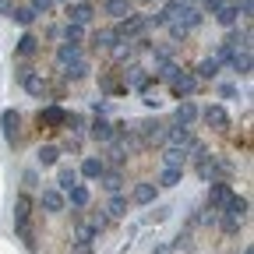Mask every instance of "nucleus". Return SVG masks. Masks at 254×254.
<instances>
[{"label":"nucleus","instance_id":"nucleus-1","mask_svg":"<svg viewBox=\"0 0 254 254\" xmlns=\"http://www.w3.org/2000/svg\"><path fill=\"white\" fill-rule=\"evenodd\" d=\"M148 28V21H145V14H127V18H120V25L113 28V36L120 39V43H134L141 32Z\"/></svg>","mask_w":254,"mask_h":254},{"label":"nucleus","instance_id":"nucleus-2","mask_svg":"<svg viewBox=\"0 0 254 254\" xmlns=\"http://www.w3.org/2000/svg\"><path fill=\"white\" fill-rule=\"evenodd\" d=\"M0 127H4V138L11 145L21 141V113L18 110H4V113H0Z\"/></svg>","mask_w":254,"mask_h":254},{"label":"nucleus","instance_id":"nucleus-3","mask_svg":"<svg viewBox=\"0 0 254 254\" xmlns=\"http://www.w3.org/2000/svg\"><path fill=\"white\" fill-rule=\"evenodd\" d=\"M198 117L208 127H215V131H230V113L222 110V106H205V110H198Z\"/></svg>","mask_w":254,"mask_h":254},{"label":"nucleus","instance_id":"nucleus-4","mask_svg":"<svg viewBox=\"0 0 254 254\" xmlns=\"http://www.w3.org/2000/svg\"><path fill=\"white\" fill-rule=\"evenodd\" d=\"M230 194H233L230 184H226V180H215V184L208 187V208H212V212H222V208H226V201H230Z\"/></svg>","mask_w":254,"mask_h":254},{"label":"nucleus","instance_id":"nucleus-5","mask_svg":"<svg viewBox=\"0 0 254 254\" xmlns=\"http://www.w3.org/2000/svg\"><path fill=\"white\" fill-rule=\"evenodd\" d=\"M170 85H173V95H177V99H184V95H194V92H198V78H194V74H187V71H177V74L170 78Z\"/></svg>","mask_w":254,"mask_h":254},{"label":"nucleus","instance_id":"nucleus-6","mask_svg":"<svg viewBox=\"0 0 254 254\" xmlns=\"http://www.w3.org/2000/svg\"><path fill=\"white\" fill-rule=\"evenodd\" d=\"M39 124L43 127H50V131H57V127H64V124H67V110H64V106H43L39 110Z\"/></svg>","mask_w":254,"mask_h":254},{"label":"nucleus","instance_id":"nucleus-7","mask_svg":"<svg viewBox=\"0 0 254 254\" xmlns=\"http://www.w3.org/2000/svg\"><path fill=\"white\" fill-rule=\"evenodd\" d=\"M64 205H67V198H64V190H57V187H46L43 194H39V208H46V212H64Z\"/></svg>","mask_w":254,"mask_h":254},{"label":"nucleus","instance_id":"nucleus-8","mask_svg":"<svg viewBox=\"0 0 254 254\" xmlns=\"http://www.w3.org/2000/svg\"><path fill=\"white\" fill-rule=\"evenodd\" d=\"M99 11L103 14H110V18H127V14H134L131 11V0H99Z\"/></svg>","mask_w":254,"mask_h":254},{"label":"nucleus","instance_id":"nucleus-9","mask_svg":"<svg viewBox=\"0 0 254 254\" xmlns=\"http://www.w3.org/2000/svg\"><path fill=\"white\" fill-rule=\"evenodd\" d=\"M95 14V4H67V21L74 25H88Z\"/></svg>","mask_w":254,"mask_h":254},{"label":"nucleus","instance_id":"nucleus-10","mask_svg":"<svg viewBox=\"0 0 254 254\" xmlns=\"http://www.w3.org/2000/svg\"><path fill=\"white\" fill-rule=\"evenodd\" d=\"M57 60H60V67H67V64L81 60V43H60V50H57Z\"/></svg>","mask_w":254,"mask_h":254},{"label":"nucleus","instance_id":"nucleus-11","mask_svg":"<svg viewBox=\"0 0 254 254\" xmlns=\"http://www.w3.org/2000/svg\"><path fill=\"white\" fill-rule=\"evenodd\" d=\"M163 163H166V166H173V170H184V166H187V148L170 145V148L163 152Z\"/></svg>","mask_w":254,"mask_h":254},{"label":"nucleus","instance_id":"nucleus-12","mask_svg":"<svg viewBox=\"0 0 254 254\" xmlns=\"http://www.w3.org/2000/svg\"><path fill=\"white\" fill-rule=\"evenodd\" d=\"M230 67H233L240 78H247V74H251V50H233V57H230Z\"/></svg>","mask_w":254,"mask_h":254},{"label":"nucleus","instance_id":"nucleus-13","mask_svg":"<svg viewBox=\"0 0 254 254\" xmlns=\"http://www.w3.org/2000/svg\"><path fill=\"white\" fill-rule=\"evenodd\" d=\"M103 170H106V163H103V159L88 155L85 163H81V173H78V177H85V180H99V177H103Z\"/></svg>","mask_w":254,"mask_h":254},{"label":"nucleus","instance_id":"nucleus-14","mask_svg":"<svg viewBox=\"0 0 254 254\" xmlns=\"http://www.w3.org/2000/svg\"><path fill=\"white\" fill-rule=\"evenodd\" d=\"M28 215H32V201H28V194H18V201H14V226H28Z\"/></svg>","mask_w":254,"mask_h":254},{"label":"nucleus","instance_id":"nucleus-15","mask_svg":"<svg viewBox=\"0 0 254 254\" xmlns=\"http://www.w3.org/2000/svg\"><path fill=\"white\" fill-rule=\"evenodd\" d=\"M222 215L247 219V198H240V194H230V201H226V208H222Z\"/></svg>","mask_w":254,"mask_h":254},{"label":"nucleus","instance_id":"nucleus-16","mask_svg":"<svg viewBox=\"0 0 254 254\" xmlns=\"http://www.w3.org/2000/svg\"><path fill=\"white\" fill-rule=\"evenodd\" d=\"M215 21H219L222 28H237V21H240V14H237V7H233V4H222V7L215 11Z\"/></svg>","mask_w":254,"mask_h":254},{"label":"nucleus","instance_id":"nucleus-17","mask_svg":"<svg viewBox=\"0 0 254 254\" xmlns=\"http://www.w3.org/2000/svg\"><path fill=\"white\" fill-rule=\"evenodd\" d=\"M78 184V170L74 166H60L57 170V190H71Z\"/></svg>","mask_w":254,"mask_h":254},{"label":"nucleus","instance_id":"nucleus-18","mask_svg":"<svg viewBox=\"0 0 254 254\" xmlns=\"http://www.w3.org/2000/svg\"><path fill=\"white\" fill-rule=\"evenodd\" d=\"M198 120V106L194 103H190V99H184L180 106H177V124H184V127H190V124H194Z\"/></svg>","mask_w":254,"mask_h":254},{"label":"nucleus","instance_id":"nucleus-19","mask_svg":"<svg viewBox=\"0 0 254 254\" xmlns=\"http://www.w3.org/2000/svg\"><path fill=\"white\" fill-rule=\"evenodd\" d=\"M88 134H92L95 141H103V145H106V141H113V124L99 117V120H95V124H92V131H88Z\"/></svg>","mask_w":254,"mask_h":254},{"label":"nucleus","instance_id":"nucleus-20","mask_svg":"<svg viewBox=\"0 0 254 254\" xmlns=\"http://www.w3.org/2000/svg\"><path fill=\"white\" fill-rule=\"evenodd\" d=\"M219 71H222V64H219L215 57H208V60L198 64V74H194V78H198V81H208V78H215Z\"/></svg>","mask_w":254,"mask_h":254},{"label":"nucleus","instance_id":"nucleus-21","mask_svg":"<svg viewBox=\"0 0 254 254\" xmlns=\"http://www.w3.org/2000/svg\"><path fill=\"white\" fill-rule=\"evenodd\" d=\"M166 141H170V145H180V148H184V145L190 141V127H184V124H173L170 131H166Z\"/></svg>","mask_w":254,"mask_h":254},{"label":"nucleus","instance_id":"nucleus-22","mask_svg":"<svg viewBox=\"0 0 254 254\" xmlns=\"http://www.w3.org/2000/svg\"><path fill=\"white\" fill-rule=\"evenodd\" d=\"M67 201H71L74 208H85V205L92 201V194H88V187H85V184H74V187L67 190Z\"/></svg>","mask_w":254,"mask_h":254},{"label":"nucleus","instance_id":"nucleus-23","mask_svg":"<svg viewBox=\"0 0 254 254\" xmlns=\"http://www.w3.org/2000/svg\"><path fill=\"white\" fill-rule=\"evenodd\" d=\"M36 155H39V166H43V170H46V166H57V163H60V148H57V145H43V148H39Z\"/></svg>","mask_w":254,"mask_h":254},{"label":"nucleus","instance_id":"nucleus-24","mask_svg":"<svg viewBox=\"0 0 254 254\" xmlns=\"http://www.w3.org/2000/svg\"><path fill=\"white\" fill-rule=\"evenodd\" d=\"M103 187L110 190V194H117V190L124 187V173L120 170H103Z\"/></svg>","mask_w":254,"mask_h":254},{"label":"nucleus","instance_id":"nucleus-25","mask_svg":"<svg viewBox=\"0 0 254 254\" xmlns=\"http://www.w3.org/2000/svg\"><path fill=\"white\" fill-rule=\"evenodd\" d=\"M131 198H134V205H148V201H155V184H138Z\"/></svg>","mask_w":254,"mask_h":254},{"label":"nucleus","instance_id":"nucleus-26","mask_svg":"<svg viewBox=\"0 0 254 254\" xmlns=\"http://www.w3.org/2000/svg\"><path fill=\"white\" fill-rule=\"evenodd\" d=\"M184 180V170H173V166H166L163 173H159V184L155 187H177Z\"/></svg>","mask_w":254,"mask_h":254},{"label":"nucleus","instance_id":"nucleus-27","mask_svg":"<svg viewBox=\"0 0 254 254\" xmlns=\"http://www.w3.org/2000/svg\"><path fill=\"white\" fill-rule=\"evenodd\" d=\"M36 50H39V39L32 36V32H25V36L18 39V57H32Z\"/></svg>","mask_w":254,"mask_h":254},{"label":"nucleus","instance_id":"nucleus-28","mask_svg":"<svg viewBox=\"0 0 254 254\" xmlns=\"http://www.w3.org/2000/svg\"><path fill=\"white\" fill-rule=\"evenodd\" d=\"M21 85L28 88V95H46V78L43 74H28Z\"/></svg>","mask_w":254,"mask_h":254},{"label":"nucleus","instance_id":"nucleus-29","mask_svg":"<svg viewBox=\"0 0 254 254\" xmlns=\"http://www.w3.org/2000/svg\"><path fill=\"white\" fill-rule=\"evenodd\" d=\"M85 74H88V64H85V60H74V64L64 67V78H67V81H78V78H85Z\"/></svg>","mask_w":254,"mask_h":254},{"label":"nucleus","instance_id":"nucleus-30","mask_svg":"<svg viewBox=\"0 0 254 254\" xmlns=\"http://www.w3.org/2000/svg\"><path fill=\"white\" fill-rule=\"evenodd\" d=\"M81 39H85V25H74V21L64 25V43H81Z\"/></svg>","mask_w":254,"mask_h":254},{"label":"nucleus","instance_id":"nucleus-31","mask_svg":"<svg viewBox=\"0 0 254 254\" xmlns=\"http://www.w3.org/2000/svg\"><path fill=\"white\" fill-rule=\"evenodd\" d=\"M11 18H14L18 25H25V28H28L32 21H36V18H39V14H36V11H32V7H14V11H11Z\"/></svg>","mask_w":254,"mask_h":254},{"label":"nucleus","instance_id":"nucleus-32","mask_svg":"<svg viewBox=\"0 0 254 254\" xmlns=\"http://www.w3.org/2000/svg\"><path fill=\"white\" fill-rule=\"evenodd\" d=\"M92 43L99 46V50H110V46H117L120 39L113 36V32H106V28H103V32H95V36H92Z\"/></svg>","mask_w":254,"mask_h":254},{"label":"nucleus","instance_id":"nucleus-33","mask_svg":"<svg viewBox=\"0 0 254 254\" xmlns=\"http://www.w3.org/2000/svg\"><path fill=\"white\" fill-rule=\"evenodd\" d=\"M113 219H120V215H127V198H120V194H113V201H110V208H106Z\"/></svg>","mask_w":254,"mask_h":254},{"label":"nucleus","instance_id":"nucleus-34","mask_svg":"<svg viewBox=\"0 0 254 254\" xmlns=\"http://www.w3.org/2000/svg\"><path fill=\"white\" fill-rule=\"evenodd\" d=\"M219 215H222V212H219ZM240 222H244V219H233V215H222V222H219V226H222V233H237V230H240Z\"/></svg>","mask_w":254,"mask_h":254},{"label":"nucleus","instance_id":"nucleus-35","mask_svg":"<svg viewBox=\"0 0 254 254\" xmlns=\"http://www.w3.org/2000/svg\"><path fill=\"white\" fill-rule=\"evenodd\" d=\"M177 71H180V67H177L173 60H163V64H159V78H163V81H170V78H173Z\"/></svg>","mask_w":254,"mask_h":254},{"label":"nucleus","instance_id":"nucleus-36","mask_svg":"<svg viewBox=\"0 0 254 254\" xmlns=\"http://www.w3.org/2000/svg\"><path fill=\"white\" fill-rule=\"evenodd\" d=\"M53 4H57V0H32L28 7L36 11V14H50V11H53Z\"/></svg>","mask_w":254,"mask_h":254},{"label":"nucleus","instance_id":"nucleus-37","mask_svg":"<svg viewBox=\"0 0 254 254\" xmlns=\"http://www.w3.org/2000/svg\"><path fill=\"white\" fill-rule=\"evenodd\" d=\"M166 25H170V36H173V39H177V43H180V39H184V36H187V28H184V25H180V21H166Z\"/></svg>","mask_w":254,"mask_h":254},{"label":"nucleus","instance_id":"nucleus-38","mask_svg":"<svg viewBox=\"0 0 254 254\" xmlns=\"http://www.w3.org/2000/svg\"><path fill=\"white\" fill-rule=\"evenodd\" d=\"M194 4H201L205 11H212V14H215V11H219L222 4H226V0H194Z\"/></svg>","mask_w":254,"mask_h":254},{"label":"nucleus","instance_id":"nucleus-39","mask_svg":"<svg viewBox=\"0 0 254 254\" xmlns=\"http://www.w3.org/2000/svg\"><path fill=\"white\" fill-rule=\"evenodd\" d=\"M25 187H28V190L39 187V173H36V170H25Z\"/></svg>","mask_w":254,"mask_h":254},{"label":"nucleus","instance_id":"nucleus-40","mask_svg":"<svg viewBox=\"0 0 254 254\" xmlns=\"http://www.w3.org/2000/svg\"><path fill=\"white\" fill-rule=\"evenodd\" d=\"M28 74H32V67H28V64H21V67H18V74H14V78H18V81H25Z\"/></svg>","mask_w":254,"mask_h":254},{"label":"nucleus","instance_id":"nucleus-41","mask_svg":"<svg viewBox=\"0 0 254 254\" xmlns=\"http://www.w3.org/2000/svg\"><path fill=\"white\" fill-rule=\"evenodd\" d=\"M11 11H14L11 0H0V14H7V18H11Z\"/></svg>","mask_w":254,"mask_h":254},{"label":"nucleus","instance_id":"nucleus-42","mask_svg":"<svg viewBox=\"0 0 254 254\" xmlns=\"http://www.w3.org/2000/svg\"><path fill=\"white\" fill-rule=\"evenodd\" d=\"M219 95H226V99H233V95H237V88H233V85H222V88H219Z\"/></svg>","mask_w":254,"mask_h":254},{"label":"nucleus","instance_id":"nucleus-43","mask_svg":"<svg viewBox=\"0 0 254 254\" xmlns=\"http://www.w3.org/2000/svg\"><path fill=\"white\" fill-rule=\"evenodd\" d=\"M74 254H92V244H78V251Z\"/></svg>","mask_w":254,"mask_h":254},{"label":"nucleus","instance_id":"nucleus-44","mask_svg":"<svg viewBox=\"0 0 254 254\" xmlns=\"http://www.w3.org/2000/svg\"><path fill=\"white\" fill-rule=\"evenodd\" d=\"M170 251H173V247H170V244H163V247H155L152 254H170Z\"/></svg>","mask_w":254,"mask_h":254}]
</instances>
